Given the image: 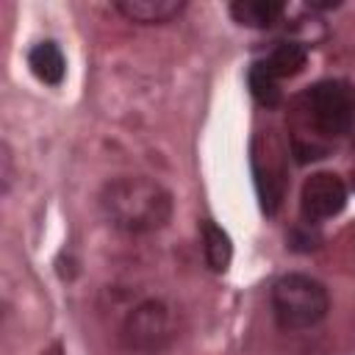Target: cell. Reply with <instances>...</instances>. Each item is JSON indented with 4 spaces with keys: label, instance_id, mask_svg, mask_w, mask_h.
I'll use <instances>...</instances> for the list:
<instances>
[{
    "label": "cell",
    "instance_id": "8992f818",
    "mask_svg": "<svg viewBox=\"0 0 355 355\" xmlns=\"http://www.w3.org/2000/svg\"><path fill=\"white\" fill-rule=\"evenodd\" d=\"M300 205L305 219H330L344 211L347 205V186L333 172H316L302 183Z\"/></svg>",
    "mask_w": 355,
    "mask_h": 355
},
{
    "label": "cell",
    "instance_id": "52a82bcc",
    "mask_svg": "<svg viewBox=\"0 0 355 355\" xmlns=\"http://www.w3.org/2000/svg\"><path fill=\"white\" fill-rule=\"evenodd\" d=\"M116 11L141 25H161L183 11L180 0H119Z\"/></svg>",
    "mask_w": 355,
    "mask_h": 355
},
{
    "label": "cell",
    "instance_id": "277c9868",
    "mask_svg": "<svg viewBox=\"0 0 355 355\" xmlns=\"http://www.w3.org/2000/svg\"><path fill=\"white\" fill-rule=\"evenodd\" d=\"M252 175L261 208L275 214L286 191V147L275 133H258L252 139Z\"/></svg>",
    "mask_w": 355,
    "mask_h": 355
},
{
    "label": "cell",
    "instance_id": "7c38bea8",
    "mask_svg": "<svg viewBox=\"0 0 355 355\" xmlns=\"http://www.w3.org/2000/svg\"><path fill=\"white\" fill-rule=\"evenodd\" d=\"M250 92H252V97H255L263 108H275V105L280 103V97H283L280 80L269 72V67H266L263 61L250 69Z\"/></svg>",
    "mask_w": 355,
    "mask_h": 355
},
{
    "label": "cell",
    "instance_id": "7a4b0ae2",
    "mask_svg": "<svg viewBox=\"0 0 355 355\" xmlns=\"http://www.w3.org/2000/svg\"><path fill=\"white\" fill-rule=\"evenodd\" d=\"M272 308L283 330H308L330 308L327 288L308 275H286L272 288Z\"/></svg>",
    "mask_w": 355,
    "mask_h": 355
},
{
    "label": "cell",
    "instance_id": "30bf717a",
    "mask_svg": "<svg viewBox=\"0 0 355 355\" xmlns=\"http://www.w3.org/2000/svg\"><path fill=\"white\" fill-rule=\"evenodd\" d=\"M202 252H205V261L214 272H225L230 266V258H233L230 236L211 219L202 222Z\"/></svg>",
    "mask_w": 355,
    "mask_h": 355
},
{
    "label": "cell",
    "instance_id": "9c48e42d",
    "mask_svg": "<svg viewBox=\"0 0 355 355\" xmlns=\"http://www.w3.org/2000/svg\"><path fill=\"white\" fill-rule=\"evenodd\" d=\"M230 14L236 22H241L247 28H269L272 22L280 19L283 3H277V0H236L230 6Z\"/></svg>",
    "mask_w": 355,
    "mask_h": 355
},
{
    "label": "cell",
    "instance_id": "3957f363",
    "mask_svg": "<svg viewBox=\"0 0 355 355\" xmlns=\"http://www.w3.org/2000/svg\"><path fill=\"white\" fill-rule=\"evenodd\" d=\"M308 119L313 122V128L319 130V136H344L349 133L352 122H355V97L352 89L344 80H322L316 83L308 94Z\"/></svg>",
    "mask_w": 355,
    "mask_h": 355
},
{
    "label": "cell",
    "instance_id": "5bb4252c",
    "mask_svg": "<svg viewBox=\"0 0 355 355\" xmlns=\"http://www.w3.org/2000/svg\"><path fill=\"white\" fill-rule=\"evenodd\" d=\"M352 178H355V166H352Z\"/></svg>",
    "mask_w": 355,
    "mask_h": 355
},
{
    "label": "cell",
    "instance_id": "5b68a950",
    "mask_svg": "<svg viewBox=\"0 0 355 355\" xmlns=\"http://www.w3.org/2000/svg\"><path fill=\"white\" fill-rule=\"evenodd\" d=\"M125 336H128L130 347L144 349V352H158L172 338V313H169V308L161 305V302L139 305L125 322Z\"/></svg>",
    "mask_w": 355,
    "mask_h": 355
},
{
    "label": "cell",
    "instance_id": "6da1fadb",
    "mask_svg": "<svg viewBox=\"0 0 355 355\" xmlns=\"http://www.w3.org/2000/svg\"><path fill=\"white\" fill-rule=\"evenodd\" d=\"M103 211L128 233H150L169 222L172 197L150 178H116L103 191Z\"/></svg>",
    "mask_w": 355,
    "mask_h": 355
},
{
    "label": "cell",
    "instance_id": "4fadbf2b",
    "mask_svg": "<svg viewBox=\"0 0 355 355\" xmlns=\"http://www.w3.org/2000/svg\"><path fill=\"white\" fill-rule=\"evenodd\" d=\"M42 355H61V349H58V347H53L50 352H42Z\"/></svg>",
    "mask_w": 355,
    "mask_h": 355
},
{
    "label": "cell",
    "instance_id": "ba28073f",
    "mask_svg": "<svg viewBox=\"0 0 355 355\" xmlns=\"http://www.w3.org/2000/svg\"><path fill=\"white\" fill-rule=\"evenodd\" d=\"M28 67L31 72L42 80V83H61L64 80V72H67V64H64V55L61 50L53 44V42H39L36 47H31L28 53Z\"/></svg>",
    "mask_w": 355,
    "mask_h": 355
},
{
    "label": "cell",
    "instance_id": "8fae6325",
    "mask_svg": "<svg viewBox=\"0 0 355 355\" xmlns=\"http://www.w3.org/2000/svg\"><path fill=\"white\" fill-rule=\"evenodd\" d=\"M305 58H308L305 44H300V42H280L263 64H266L269 72L280 80V78H291V75H297V72L305 67Z\"/></svg>",
    "mask_w": 355,
    "mask_h": 355
}]
</instances>
